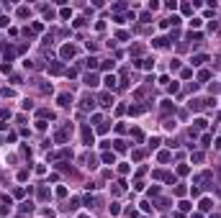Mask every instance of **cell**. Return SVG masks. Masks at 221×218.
<instances>
[{"mask_svg":"<svg viewBox=\"0 0 221 218\" xmlns=\"http://www.w3.org/2000/svg\"><path fill=\"white\" fill-rule=\"evenodd\" d=\"M101 105H103V108H111V105H113V95L103 92V95H101Z\"/></svg>","mask_w":221,"mask_h":218,"instance_id":"6da1fadb","label":"cell"},{"mask_svg":"<svg viewBox=\"0 0 221 218\" xmlns=\"http://www.w3.org/2000/svg\"><path fill=\"white\" fill-rule=\"evenodd\" d=\"M69 56H75V49L69 46V44H65V46H62V59H69Z\"/></svg>","mask_w":221,"mask_h":218,"instance_id":"7a4b0ae2","label":"cell"},{"mask_svg":"<svg viewBox=\"0 0 221 218\" xmlns=\"http://www.w3.org/2000/svg\"><path fill=\"white\" fill-rule=\"evenodd\" d=\"M57 100H59V105H62V108H67L69 103H72V95H67V92H62V95L57 98Z\"/></svg>","mask_w":221,"mask_h":218,"instance_id":"3957f363","label":"cell"},{"mask_svg":"<svg viewBox=\"0 0 221 218\" xmlns=\"http://www.w3.org/2000/svg\"><path fill=\"white\" fill-rule=\"evenodd\" d=\"M82 139H85V144H93V131H90L88 126L82 128Z\"/></svg>","mask_w":221,"mask_h":218,"instance_id":"277c9868","label":"cell"},{"mask_svg":"<svg viewBox=\"0 0 221 218\" xmlns=\"http://www.w3.org/2000/svg\"><path fill=\"white\" fill-rule=\"evenodd\" d=\"M85 85L95 87V85H98V77H95V75H85Z\"/></svg>","mask_w":221,"mask_h":218,"instance_id":"5b68a950","label":"cell"},{"mask_svg":"<svg viewBox=\"0 0 221 218\" xmlns=\"http://www.w3.org/2000/svg\"><path fill=\"white\" fill-rule=\"evenodd\" d=\"M203 62H208V56H206V54H195V56H193V64H195V67H198V64H203Z\"/></svg>","mask_w":221,"mask_h":218,"instance_id":"8992f818","label":"cell"},{"mask_svg":"<svg viewBox=\"0 0 221 218\" xmlns=\"http://www.w3.org/2000/svg\"><path fill=\"white\" fill-rule=\"evenodd\" d=\"M103 162H105V164H113V162H116V157H113L111 151H105V154H103Z\"/></svg>","mask_w":221,"mask_h":218,"instance_id":"52a82bcc","label":"cell"},{"mask_svg":"<svg viewBox=\"0 0 221 218\" xmlns=\"http://www.w3.org/2000/svg\"><path fill=\"white\" fill-rule=\"evenodd\" d=\"M93 105H95V103H93V98H90V95H88V98L82 100V108H85V111H88V108H90V111H93Z\"/></svg>","mask_w":221,"mask_h":218,"instance_id":"ba28073f","label":"cell"},{"mask_svg":"<svg viewBox=\"0 0 221 218\" xmlns=\"http://www.w3.org/2000/svg\"><path fill=\"white\" fill-rule=\"evenodd\" d=\"M211 205H213V203H211L208 198H203V200H201V210H211Z\"/></svg>","mask_w":221,"mask_h":218,"instance_id":"9c48e42d","label":"cell"},{"mask_svg":"<svg viewBox=\"0 0 221 218\" xmlns=\"http://www.w3.org/2000/svg\"><path fill=\"white\" fill-rule=\"evenodd\" d=\"M103 82H105V85H108V87H116V77H113V75H108V77H105V80H103Z\"/></svg>","mask_w":221,"mask_h":218,"instance_id":"30bf717a","label":"cell"},{"mask_svg":"<svg viewBox=\"0 0 221 218\" xmlns=\"http://www.w3.org/2000/svg\"><path fill=\"white\" fill-rule=\"evenodd\" d=\"M39 198H41V200L49 198V190H46V187H41V190H39Z\"/></svg>","mask_w":221,"mask_h":218,"instance_id":"8fae6325","label":"cell"},{"mask_svg":"<svg viewBox=\"0 0 221 218\" xmlns=\"http://www.w3.org/2000/svg\"><path fill=\"white\" fill-rule=\"evenodd\" d=\"M21 210H28V213H31V210H34V203H28V200H26L23 205H21Z\"/></svg>","mask_w":221,"mask_h":218,"instance_id":"7c38bea8","label":"cell"},{"mask_svg":"<svg viewBox=\"0 0 221 218\" xmlns=\"http://www.w3.org/2000/svg\"><path fill=\"white\" fill-rule=\"evenodd\" d=\"M165 44H167V39H154V46H160V49H162Z\"/></svg>","mask_w":221,"mask_h":218,"instance_id":"4fadbf2b","label":"cell"},{"mask_svg":"<svg viewBox=\"0 0 221 218\" xmlns=\"http://www.w3.org/2000/svg\"><path fill=\"white\" fill-rule=\"evenodd\" d=\"M113 144H116V151H124V149H126V144H124V141H113Z\"/></svg>","mask_w":221,"mask_h":218,"instance_id":"5bb4252c","label":"cell"},{"mask_svg":"<svg viewBox=\"0 0 221 218\" xmlns=\"http://www.w3.org/2000/svg\"><path fill=\"white\" fill-rule=\"evenodd\" d=\"M0 26H8V16H0Z\"/></svg>","mask_w":221,"mask_h":218,"instance_id":"9a60e30c","label":"cell"},{"mask_svg":"<svg viewBox=\"0 0 221 218\" xmlns=\"http://www.w3.org/2000/svg\"><path fill=\"white\" fill-rule=\"evenodd\" d=\"M82 218H88V216H82Z\"/></svg>","mask_w":221,"mask_h":218,"instance_id":"2e32d148","label":"cell"}]
</instances>
